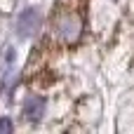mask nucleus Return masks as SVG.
Segmentation results:
<instances>
[{"instance_id":"f257e3e1","label":"nucleus","mask_w":134,"mask_h":134,"mask_svg":"<svg viewBox=\"0 0 134 134\" xmlns=\"http://www.w3.org/2000/svg\"><path fill=\"white\" fill-rule=\"evenodd\" d=\"M85 0H59L52 12V31L57 40L75 45L85 31Z\"/></svg>"},{"instance_id":"f03ea898","label":"nucleus","mask_w":134,"mask_h":134,"mask_svg":"<svg viewBox=\"0 0 134 134\" xmlns=\"http://www.w3.org/2000/svg\"><path fill=\"white\" fill-rule=\"evenodd\" d=\"M38 28H40V12L38 9H24L21 14H19V19H16V24H14V31H16V35L21 38V40H28V38H33L35 33H38Z\"/></svg>"},{"instance_id":"7ed1b4c3","label":"nucleus","mask_w":134,"mask_h":134,"mask_svg":"<svg viewBox=\"0 0 134 134\" xmlns=\"http://www.w3.org/2000/svg\"><path fill=\"white\" fill-rule=\"evenodd\" d=\"M14 59H16V52L14 47H2L0 52V82L5 90H12L14 85Z\"/></svg>"},{"instance_id":"20e7f679","label":"nucleus","mask_w":134,"mask_h":134,"mask_svg":"<svg viewBox=\"0 0 134 134\" xmlns=\"http://www.w3.org/2000/svg\"><path fill=\"white\" fill-rule=\"evenodd\" d=\"M45 99L42 97H26L24 106H21V115L26 122H38L42 115H45Z\"/></svg>"},{"instance_id":"39448f33","label":"nucleus","mask_w":134,"mask_h":134,"mask_svg":"<svg viewBox=\"0 0 134 134\" xmlns=\"http://www.w3.org/2000/svg\"><path fill=\"white\" fill-rule=\"evenodd\" d=\"M14 130V125H12V120H7V118H2L0 120V134H9Z\"/></svg>"}]
</instances>
